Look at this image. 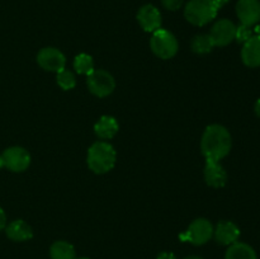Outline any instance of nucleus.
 <instances>
[{
    "instance_id": "obj_1",
    "label": "nucleus",
    "mask_w": 260,
    "mask_h": 259,
    "mask_svg": "<svg viewBox=\"0 0 260 259\" xmlns=\"http://www.w3.org/2000/svg\"><path fill=\"white\" fill-rule=\"evenodd\" d=\"M231 146H233V140L226 127L221 124L207 126L201 140V150L206 160L220 161L226 155H229Z\"/></svg>"
},
{
    "instance_id": "obj_2",
    "label": "nucleus",
    "mask_w": 260,
    "mask_h": 259,
    "mask_svg": "<svg viewBox=\"0 0 260 259\" xmlns=\"http://www.w3.org/2000/svg\"><path fill=\"white\" fill-rule=\"evenodd\" d=\"M116 150L111 144L98 141L88 150V165L95 174H104L116 165Z\"/></svg>"
},
{
    "instance_id": "obj_3",
    "label": "nucleus",
    "mask_w": 260,
    "mask_h": 259,
    "mask_svg": "<svg viewBox=\"0 0 260 259\" xmlns=\"http://www.w3.org/2000/svg\"><path fill=\"white\" fill-rule=\"evenodd\" d=\"M220 7L215 0H189L184 8V17L190 24L202 27L213 20Z\"/></svg>"
},
{
    "instance_id": "obj_4",
    "label": "nucleus",
    "mask_w": 260,
    "mask_h": 259,
    "mask_svg": "<svg viewBox=\"0 0 260 259\" xmlns=\"http://www.w3.org/2000/svg\"><path fill=\"white\" fill-rule=\"evenodd\" d=\"M150 47L157 57L168 60L177 55L178 41L172 32L160 28L152 33V37L150 40Z\"/></svg>"
},
{
    "instance_id": "obj_5",
    "label": "nucleus",
    "mask_w": 260,
    "mask_h": 259,
    "mask_svg": "<svg viewBox=\"0 0 260 259\" xmlns=\"http://www.w3.org/2000/svg\"><path fill=\"white\" fill-rule=\"evenodd\" d=\"M213 236V226L206 218H197L189 225V228L179 235L182 241H188L193 245H203Z\"/></svg>"
},
{
    "instance_id": "obj_6",
    "label": "nucleus",
    "mask_w": 260,
    "mask_h": 259,
    "mask_svg": "<svg viewBox=\"0 0 260 259\" xmlns=\"http://www.w3.org/2000/svg\"><path fill=\"white\" fill-rule=\"evenodd\" d=\"M86 84L90 93L99 98L108 96L116 88L114 78L106 70H94L90 75H88Z\"/></svg>"
},
{
    "instance_id": "obj_7",
    "label": "nucleus",
    "mask_w": 260,
    "mask_h": 259,
    "mask_svg": "<svg viewBox=\"0 0 260 259\" xmlns=\"http://www.w3.org/2000/svg\"><path fill=\"white\" fill-rule=\"evenodd\" d=\"M4 167L14 173L24 172L30 164V155L25 149L20 146H13L3 152Z\"/></svg>"
},
{
    "instance_id": "obj_8",
    "label": "nucleus",
    "mask_w": 260,
    "mask_h": 259,
    "mask_svg": "<svg viewBox=\"0 0 260 259\" xmlns=\"http://www.w3.org/2000/svg\"><path fill=\"white\" fill-rule=\"evenodd\" d=\"M37 62L43 70L52 71V73H60L65 69L66 58L61 51L53 47H46L38 52Z\"/></svg>"
},
{
    "instance_id": "obj_9",
    "label": "nucleus",
    "mask_w": 260,
    "mask_h": 259,
    "mask_svg": "<svg viewBox=\"0 0 260 259\" xmlns=\"http://www.w3.org/2000/svg\"><path fill=\"white\" fill-rule=\"evenodd\" d=\"M236 15L240 24L254 27L260 22L259 0H239L236 3Z\"/></svg>"
},
{
    "instance_id": "obj_10",
    "label": "nucleus",
    "mask_w": 260,
    "mask_h": 259,
    "mask_svg": "<svg viewBox=\"0 0 260 259\" xmlns=\"http://www.w3.org/2000/svg\"><path fill=\"white\" fill-rule=\"evenodd\" d=\"M236 25L230 19H220L213 24L211 29V38H212L215 46H228L235 40Z\"/></svg>"
},
{
    "instance_id": "obj_11",
    "label": "nucleus",
    "mask_w": 260,
    "mask_h": 259,
    "mask_svg": "<svg viewBox=\"0 0 260 259\" xmlns=\"http://www.w3.org/2000/svg\"><path fill=\"white\" fill-rule=\"evenodd\" d=\"M137 20L145 32H152L161 28V14L152 4H146L137 12Z\"/></svg>"
},
{
    "instance_id": "obj_12",
    "label": "nucleus",
    "mask_w": 260,
    "mask_h": 259,
    "mask_svg": "<svg viewBox=\"0 0 260 259\" xmlns=\"http://www.w3.org/2000/svg\"><path fill=\"white\" fill-rule=\"evenodd\" d=\"M216 241L221 245H231L240 238V229L231 221H220L213 230Z\"/></svg>"
},
{
    "instance_id": "obj_13",
    "label": "nucleus",
    "mask_w": 260,
    "mask_h": 259,
    "mask_svg": "<svg viewBox=\"0 0 260 259\" xmlns=\"http://www.w3.org/2000/svg\"><path fill=\"white\" fill-rule=\"evenodd\" d=\"M241 60L248 68H259L260 66V35L253 36L241 48Z\"/></svg>"
},
{
    "instance_id": "obj_14",
    "label": "nucleus",
    "mask_w": 260,
    "mask_h": 259,
    "mask_svg": "<svg viewBox=\"0 0 260 259\" xmlns=\"http://www.w3.org/2000/svg\"><path fill=\"white\" fill-rule=\"evenodd\" d=\"M205 179L210 187L221 188L228 182V173L220 161L207 160L205 167Z\"/></svg>"
},
{
    "instance_id": "obj_15",
    "label": "nucleus",
    "mask_w": 260,
    "mask_h": 259,
    "mask_svg": "<svg viewBox=\"0 0 260 259\" xmlns=\"http://www.w3.org/2000/svg\"><path fill=\"white\" fill-rule=\"evenodd\" d=\"M7 236L13 241H25L33 238L32 228L23 220H15L5 229Z\"/></svg>"
},
{
    "instance_id": "obj_16",
    "label": "nucleus",
    "mask_w": 260,
    "mask_h": 259,
    "mask_svg": "<svg viewBox=\"0 0 260 259\" xmlns=\"http://www.w3.org/2000/svg\"><path fill=\"white\" fill-rule=\"evenodd\" d=\"M119 130V124L117 119L112 116H103L99 118L94 126V132L99 139L109 140L116 136Z\"/></svg>"
},
{
    "instance_id": "obj_17",
    "label": "nucleus",
    "mask_w": 260,
    "mask_h": 259,
    "mask_svg": "<svg viewBox=\"0 0 260 259\" xmlns=\"http://www.w3.org/2000/svg\"><path fill=\"white\" fill-rule=\"evenodd\" d=\"M225 259H258V255L249 244L236 241V243L229 245Z\"/></svg>"
},
{
    "instance_id": "obj_18",
    "label": "nucleus",
    "mask_w": 260,
    "mask_h": 259,
    "mask_svg": "<svg viewBox=\"0 0 260 259\" xmlns=\"http://www.w3.org/2000/svg\"><path fill=\"white\" fill-rule=\"evenodd\" d=\"M51 259H76V251L68 241H55L50 248Z\"/></svg>"
},
{
    "instance_id": "obj_19",
    "label": "nucleus",
    "mask_w": 260,
    "mask_h": 259,
    "mask_svg": "<svg viewBox=\"0 0 260 259\" xmlns=\"http://www.w3.org/2000/svg\"><path fill=\"white\" fill-rule=\"evenodd\" d=\"M213 47H215V43L210 35H198L192 41V50L200 55L211 52Z\"/></svg>"
},
{
    "instance_id": "obj_20",
    "label": "nucleus",
    "mask_w": 260,
    "mask_h": 259,
    "mask_svg": "<svg viewBox=\"0 0 260 259\" xmlns=\"http://www.w3.org/2000/svg\"><path fill=\"white\" fill-rule=\"evenodd\" d=\"M74 69L76 70V73L81 74V75H90L94 71L93 57L86 53H80L74 60Z\"/></svg>"
},
{
    "instance_id": "obj_21",
    "label": "nucleus",
    "mask_w": 260,
    "mask_h": 259,
    "mask_svg": "<svg viewBox=\"0 0 260 259\" xmlns=\"http://www.w3.org/2000/svg\"><path fill=\"white\" fill-rule=\"evenodd\" d=\"M57 84L61 89H63V90H71V89L75 88L76 85L75 75H74L71 71L63 69L60 73H57Z\"/></svg>"
},
{
    "instance_id": "obj_22",
    "label": "nucleus",
    "mask_w": 260,
    "mask_h": 259,
    "mask_svg": "<svg viewBox=\"0 0 260 259\" xmlns=\"http://www.w3.org/2000/svg\"><path fill=\"white\" fill-rule=\"evenodd\" d=\"M251 37H253V29H251V27H248V25L244 24H240L239 27H236L235 40L239 43H245Z\"/></svg>"
},
{
    "instance_id": "obj_23",
    "label": "nucleus",
    "mask_w": 260,
    "mask_h": 259,
    "mask_svg": "<svg viewBox=\"0 0 260 259\" xmlns=\"http://www.w3.org/2000/svg\"><path fill=\"white\" fill-rule=\"evenodd\" d=\"M183 3H184V0H161L162 7L168 10H172V12L180 9Z\"/></svg>"
},
{
    "instance_id": "obj_24",
    "label": "nucleus",
    "mask_w": 260,
    "mask_h": 259,
    "mask_svg": "<svg viewBox=\"0 0 260 259\" xmlns=\"http://www.w3.org/2000/svg\"><path fill=\"white\" fill-rule=\"evenodd\" d=\"M7 226V216H5L4 210L0 207V231Z\"/></svg>"
},
{
    "instance_id": "obj_25",
    "label": "nucleus",
    "mask_w": 260,
    "mask_h": 259,
    "mask_svg": "<svg viewBox=\"0 0 260 259\" xmlns=\"http://www.w3.org/2000/svg\"><path fill=\"white\" fill-rule=\"evenodd\" d=\"M156 259H178V258L173 253H169V251H162V253H160L159 255H157Z\"/></svg>"
},
{
    "instance_id": "obj_26",
    "label": "nucleus",
    "mask_w": 260,
    "mask_h": 259,
    "mask_svg": "<svg viewBox=\"0 0 260 259\" xmlns=\"http://www.w3.org/2000/svg\"><path fill=\"white\" fill-rule=\"evenodd\" d=\"M254 111H255V114L260 118V98L255 102V106H254Z\"/></svg>"
},
{
    "instance_id": "obj_27",
    "label": "nucleus",
    "mask_w": 260,
    "mask_h": 259,
    "mask_svg": "<svg viewBox=\"0 0 260 259\" xmlns=\"http://www.w3.org/2000/svg\"><path fill=\"white\" fill-rule=\"evenodd\" d=\"M215 2H216V4L218 5V7H220V8H222L223 5H225V4H228V3L230 2V0H215Z\"/></svg>"
},
{
    "instance_id": "obj_28",
    "label": "nucleus",
    "mask_w": 260,
    "mask_h": 259,
    "mask_svg": "<svg viewBox=\"0 0 260 259\" xmlns=\"http://www.w3.org/2000/svg\"><path fill=\"white\" fill-rule=\"evenodd\" d=\"M184 259H203V258H201V256H197V255H190V256H185Z\"/></svg>"
},
{
    "instance_id": "obj_29",
    "label": "nucleus",
    "mask_w": 260,
    "mask_h": 259,
    "mask_svg": "<svg viewBox=\"0 0 260 259\" xmlns=\"http://www.w3.org/2000/svg\"><path fill=\"white\" fill-rule=\"evenodd\" d=\"M3 167H4V160H3V156L0 155V169H2Z\"/></svg>"
},
{
    "instance_id": "obj_30",
    "label": "nucleus",
    "mask_w": 260,
    "mask_h": 259,
    "mask_svg": "<svg viewBox=\"0 0 260 259\" xmlns=\"http://www.w3.org/2000/svg\"><path fill=\"white\" fill-rule=\"evenodd\" d=\"M76 259H78V258H76ZM79 259H89V258H79Z\"/></svg>"
}]
</instances>
